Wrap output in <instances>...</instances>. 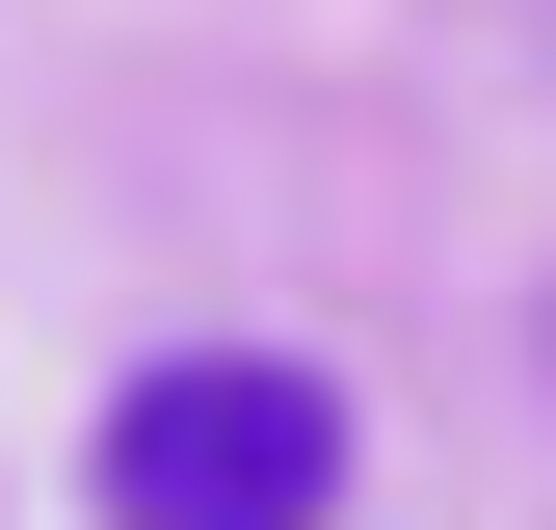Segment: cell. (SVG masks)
I'll list each match as a JSON object with an SVG mask.
<instances>
[{"instance_id":"cell-1","label":"cell","mask_w":556,"mask_h":530,"mask_svg":"<svg viewBox=\"0 0 556 530\" xmlns=\"http://www.w3.org/2000/svg\"><path fill=\"white\" fill-rule=\"evenodd\" d=\"M344 478H371V425H344L318 345H160L80 425V504L106 530H344Z\"/></svg>"}]
</instances>
